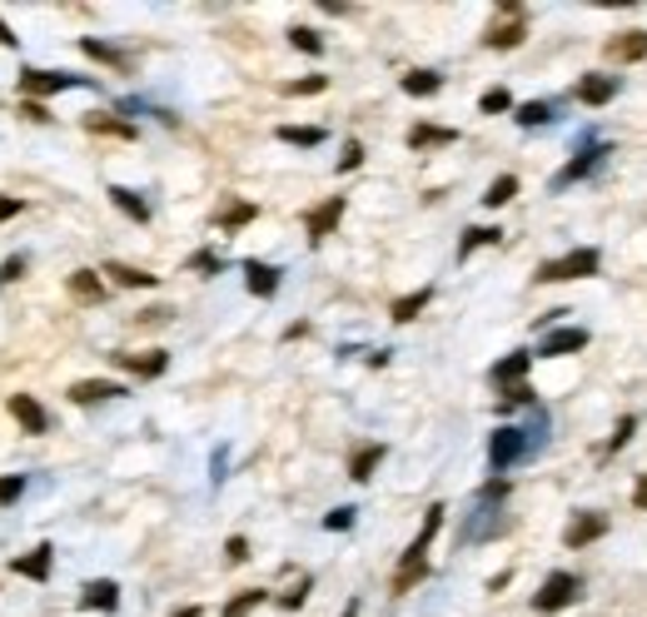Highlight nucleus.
Masks as SVG:
<instances>
[{
  "instance_id": "nucleus-30",
  "label": "nucleus",
  "mask_w": 647,
  "mask_h": 617,
  "mask_svg": "<svg viewBox=\"0 0 647 617\" xmlns=\"http://www.w3.org/2000/svg\"><path fill=\"white\" fill-rule=\"evenodd\" d=\"M85 130H90V135H120V140H135V125L110 120V115H85Z\"/></svg>"
},
{
  "instance_id": "nucleus-47",
  "label": "nucleus",
  "mask_w": 647,
  "mask_h": 617,
  "mask_svg": "<svg viewBox=\"0 0 647 617\" xmlns=\"http://www.w3.org/2000/svg\"><path fill=\"white\" fill-rule=\"evenodd\" d=\"M244 558H249V542H244V538H229V542H225V562H235V568H239Z\"/></svg>"
},
{
  "instance_id": "nucleus-48",
  "label": "nucleus",
  "mask_w": 647,
  "mask_h": 617,
  "mask_svg": "<svg viewBox=\"0 0 647 617\" xmlns=\"http://www.w3.org/2000/svg\"><path fill=\"white\" fill-rule=\"evenodd\" d=\"M20 209H26V199H16V195H0V225H6V219H16Z\"/></svg>"
},
{
  "instance_id": "nucleus-2",
  "label": "nucleus",
  "mask_w": 647,
  "mask_h": 617,
  "mask_svg": "<svg viewBox=\"0 0 647 617\" xmlns=\"http://www.w3.org/2000/svg\"><path fill=\"white\" fill-rule=\"evenodd\" d=\"M439 528H443V503H433L429 513H423L419 538L409 542L404 562H399V572H394V592H409L413 582H423V578H429V542H433V533H439Z\"/></svg>"
},
{
  "instance_id": "nucleus-5",
  "label": "nucleus",
  "mask_w": 647,
  "mask_h": 617,
  "mask_svg": "<svg viewBox=\"0 0 647 617\" xmlns=\"http://www.w3.org/2000/svg\"><path fill=\"white\" fill-rule=\"evenodd\" d=\"M582 274H598V249H568L563 259L538 264L533 280L538 284H568V280H582Z\"/></svg>"
},
{
  "instance_id": "nucleus-41",
  "label": "nucleus",
  "mask_w": 647,
  "mask_h": 617,
  "mask_svg": "<svg viewBox=\"0 0 647 617\" xmlns=\"http://www.w3.org/2000/svg\"><path fill=\"white\" fill-rule=\"evenodd\" d=\"M310 588H314V582H310V578H300L290 592H280V608H300V603L310 598Z\"/></svg>"
},
{
  "instance_id": "nucleus-14",
  "label": "nucleus",
  "mask_w": 647,
  "mask_h": 617,
  "mask_svg": "<svg viewBox=\"0 0 647 617\" xmlns=\"http://www.w3.org/2000/svg\"><path fill=\"white\" fill-rule=\"evenodd\" d=\"M120 369H130L135 379H160L165 374V364H169V354L165 349H150V354H110Z\"/></svg>"
},
{
  "instance_id": "nucleus-8",
  "label": "nucleus",
  "mask_w": 647,
  "mask_h": 617,
  "mask_svg": "<svg viewBox=\"0 0 647 617\" xmlns=\"http://www.w3.org/2000/svg\"><path fill=\"white\" fill-rule=\"evenodd\" d=\"M582 592V578H572V572H553V578L538 588V598H533V608L538 613H558V608H568L572 598Z\"/></svg>"
},
{
  "instance_id": "nucleus-40",
  "label": "nucleus",
  "mask_w": 647,
  "mask_h": 617,
  "mask_svg": "<svg viewBox=\"0 0 647 617\" xmlns=\"http://www.w3.org/2000/svg\"><path fill=\"white\" fill-rule=\"evenodd\" d=\"M20 493H26V478H16V473H10V478H0V508H10Z\"/></svg>"
},
{
  "instance_id": "nucleus-28",
  "label": "nucleus",
  "mask_w": 647,
  "mask_h": 617,
  "mask_svg": "<svg viewBox=\"0 0 647 617\" xmlns=\"http://www.w3.org/2000/svg\"><path fill=\"white\" fill-rule=\"evenodd\" d=\"M280 140L300 145V150H314V145H324V130L320 125H280Z\"/></svg>"
},
{
  "instance_id": "nucleus-4",
  "label": "nucleus",
  "mask_w": 647,
  "mask_h": 617,
  "mask_svg": "<svg viewBox=\"0 0 647 617\" xmlns=\"http://www.w3.org/2000/svg\"><path fill=\"white\" fill-rule=\"evenodd\" d=\"M533 439H528V429H498L493 439H488V463H493V473H508L518 459H533Z\"/></svg>"
},
{
  "instance_id": "nucleus-12",
  "label": "nucleus",
  "mask_w": 647,
  "mask_h": 617,
  "mask_svg": "<svg viewBox=\"0 0 647 617\" xmlns=\"http://www.w3.org/2000/svg\"><path fill=\"white\" fill-rule=\"evenodd\" d=\"M10 413H16V423L26 433H50V413L40 409L30 393H10Z\"/></svg>"
},
{
  "instance_id": "nucleus-21",
  "label": "nucleus",
  "mask_w": 647,
  "mask_h": 617,
  "mask_svg": "<svg viewBox=\"0 0 647 617\" xmlns=\"http://www.w3.org/2000/svg\"><path fill=\"white\" fill-rule=\"evenodd\" d=\"M572 95H578L582 105H608L612 95H618V76H582Z\"/></svg>"
},
{
  "instance_id": "nucleus-38",
  "label": "nucleus",
  "mask_w": 647,
  "mask_h": 617,
  "mask_svg": "<svg viewBox=\"0 0 647 617\" xmlns=\"http://www.w3.org/2000/svg\"><path fill=\"white\" fill-rule=\"evenodd\" d=\"M498 409H538V403H533V389H528V384H513V389H503V399H498Z\"/></svg>"
},
{
  "instance_id": "nucleus-52",
  "label": "nucleus",
  "mask_w": 647,
  "mask_h": 617,
  "mask_svg": "<svg viewBox=\"0 0 647 617\" xmlns=\"http://www.w3.org/2000/svg\"><path fill=\"white\" fill-rule=\"evenodd\" d=\"M169 617H199V608H195V603H185V608H175Z\"/></svg>"
},
{
  "instance_id": "nucleus-42",
  "label": "nucleus",
  "mask_w": 647,
  "mask_h": 617,
  "mask_svg": "<svg viewBox=\"0 0 647 617\" xmlns=\"http://www.w3.org/2000/svg\"><path fill=\"white\" fill-rule=\"evenodd\" d=\"M324 76H310V80H290V85H284V95H320L324 90Z\"/></svg>"
},
{
  "instance_id": "nucleus-29",
  "label": "nucleus",
  "mask_w": 647,
  "mask_h": 617,
  "mask_svg": "<svg viewBox=\"0 0 647 617\" xmlns=\"http://www.w3.org/2000/svg\"><path fill=\"white\" fill-rule=\"evenodd\" d=\"M518 125H523V130L553 125V100H528V105H518Z\"/></svg>"
},
{
  "instance_id": "nucleus-45",
  "label": "nucleus",
  "mask_w": 647,
  "mask_h": 617,
  "mask_svg": "<svg viewBox=\"0 0 647 617\" xmlns=\"http://www.w3.org/2000/svg\"><path fill=\"white\" fill-rule=\"evenodd\" d=\"M633 429H638V419H623V423H618V429H612V439H608V453H618V449H623V443H628V439H633Z\"/></svg>"
},
{
  "instance_id": "nucleus-11",
  "label": "nucleus",
  "mask_w": 647,
  "mask_h": 617,
  "mask_svg": "<svg viewBox=\"0 0 647 617\" xmlns=\"http://www.w3.org/2000/svg\"><path fill=\"white\" fill-rule=\"evenodd\" d=\"M50 562H56V548H50V542H40V548H30L26 558L10 562V572H16V578H30V582H46L50 578Z\"/></svg>"
},
{
  "instance_id": "nucleus-25",
  "label": "nucleus",
  "mask_w": 647,
  "mask_h": 617,
  "mask_svg": "<svg viewBox=\"0 0 647 617\" xmlns=\"http://www.w3.org/2000/svg\"><path fill=\"white\" fill-rule=\"evenodd\" d=\"M459 130H443V125H413L409 130V145L413 150H439V145H453Z\"/></svg>"
},
{
  "instance_id": "nucleus-13",
  "label": "nucleus",
  "mask_w": 647,
  "mask_h": 617,
  "mask_svg": "<svg viewBox=\"0 0 647 617\" xmlns=\"http://www.w3.org/2000/svg\"><path fill=\"white\" fill-rule=\"evenodd\" d=\"M80 608H85V613H115V608H120V588H115L110 578H95V582H85V592H80Z\"/></svg>"
},
{
  "instance_id": "nucleus-15",
  "label": "nucleus",
  "mask_w": 647,
  "mask_h": 617,
  "mask_svg": "<svg viewBox=\"0 0 647 617\" xmlns=\"http://www.w3.org/2000/svg\"><path fill=\"white\" fill-rule=\"evenodd\" d=\"M602 50H608V60H623V66L647 60V30H623V36H612Z\"/></svg>"
},
{
  "instance_id": "nucleus-24",
  "label": "nucleus",
  "mask_w": 647,
  "mask_h": 617,
  "mask_svg": "<svg viewBox=\"0 0 647 617\" xmlns=\"http://www.w3.org/2000/svg\"><path fill=\"white\" fill-rule=\"evenodd\" d=\"M80 50H85V56H90V60H100V66L120 70V76H125V70H130V56H125V50L105 46V40H95V36H85V40H80Z\"/></svg>"
},
{
  "instance_id": "nucleus-20",
  "label": "nucleus",
  "mask_w": 647,
  "mask_h": 617,
  "mask_svg": "<svg viewBox=\"0 0 647 617\" xmlns=\"http://www.w3.org/2000/svg\"><path fill=\"white\" fill-rule=\"evenodd\" d=\"M66 284H70V300L76 304H105V280L95 270H76Z\"/></svg>"
},
{
  "instance_id": "nucleus-32",
  "label": "nucleus",
  "mask_w": 647,
  "mask_h": 617,
  "mask_svg": "<svg viewBox=\"0 0 647 617\" xmlns=\"http://www.w3.org/2000/svg\"><path fill=\"white\" fill-rule=\"evenodd\" d=\"M443 90V76H433V70H409L404 76V95H439Z\"/></svg>"
},
{
  "instance_id": "nucleus-10",
  "label": "nucleus",
  "mask_w": 647,
  "mask_h": 617,
  "mask_svg": "<svg viewBox=\"0 0 647 617\" xmlns=\"http://www.w3.org/2000/svg\"><path fill=\"white\" fill-rule=\"evenodd\" d=\"M602 533H608V518H602V513H578L563 528V548H588V542H598Z\"/></svg>"
},
{
  "instance_id": "nucleus-34",
  "label": "nucleus",
  "mask_w": 647,
  "mask_h": 617,
  "mask_svg": "<svg viewBox=\"0 0 647 617\" xmlns=\"http://www.w3.org/2000/svg\"><path fill=\"white\" fill-rule=\"evenodd\" d=\"M518 195V175H498L493 185H488V195H483V205L488 209H498V205H508V199Z\"/></svg>"
},
{
  "instance_id": "nucleus-16",
  "label": "nucleus",
  "mask_w": 647,
  "mask_h": 617,
  "mask_svg": "<svg viewBox=\"0 0 647 617\" xmlns=\"http://www.w3.org/2000/svg\"><path fill=\"white\" fill-rule=\"evenodd\" d=\"M582 349H588V329H553V334H543V359L582 354Z\"/></svg>"
},
{
  "instance_id": "nucleus-23",
  "label": "nucleus",
  "mask_w": 647,
  "mask_h": 617,
  "mask_svg": "<svg viewBox=\"0 0 647 617\" xmlns=\"http://www.w3.org/2000/svg\"><path fill=\"white\" fill-rule=\"evenodd\" d=\"M100 274H110L120 290H155V274H145V270H135V264H120V259H110Z\"/></svg>"
},
{
  "instance_id": "nucleus-53",
  "label": "nucleus",
  "mask_w": 647,
  "mask_h": 617,
  "mask_svg": "<svg viewBox=\"0 0 647 617\" xmlns=\"http://www.w3.org/2000/svg\"><path fill=\"white\" fill-rule=\"evenodd\" d=\"M344 617H359V603H349V608H344Z\"/></svg>"
},
{
  "instance_id": "nucleus-17",
  "label": "nucleus",
  "mask_w": 647,
  "mask_h": 617,
  "mask_svg": "<svg viewBox=\"0 0 647 617\" xmlns=\"http://www.w3.org/2000/svg\"><path fill=\"white\" fill-rule=\"evenodd\" d=\"M244 284H249V294H259V300H274V294H280V270L264 259H249L244 264Z\"/></svg>"
},
{
  "instance_id": "nucleus-31",
  "label": "nucleus",
  "mask_w": 647,
  "mask_h": 617,
  "mask_svg": "<svg viewBox=\"0 0 647 617\" xmlns=\"http://www.w3.org/2000/svg\"><path fill=\"white\" fill-rule=\"evenodd\" d=\"M254 215H259V209H254V205H244V199H235V205H225V209H219V215H215V225H219V229H244Z\"/></svg>"
},
{
  "instance_id": "nucleus-3",
  "label": "nucleus",
  "mask_w": 647,
  "mask_h": 617,
  "mask_svg": "<svg viewBox=\"0 0 647 617\" xmlns=\"http://www.w3.org/2000/svg\"><path fill=\"white\" fill-rule=\"evenodd\" d=\"M523 36H528V16H523L518 0H508V6H498L493 26L483 30V46L488 50H513V46H523Z\"/></svg>"
},
{
  "instance_id": "nucleus-35",
  "label": "nucleus",
  "mask_w": 647,
  "mask_h": 617,
  "mask_svg": "<svg viewBox=\"0 0 647 617\" xmlns=\"http://www.w3.org/2000/svg\"><path fill=\"white\" fill-rule=\"evenodd\" d=\"M264 598H269V592H264V588H249V592H239V598H229V603H225V613H219V617H249V613L259 608Z\"/></svg>"
},
{
  "instance_id": "nucleus-27",
  "label": "nucleus",
  "mask_w": 647,
  "mask_h": 617,
  "mask_svg": "<svg viewBox=\"0 0 647 617\" xmlns=\"http://www.w3.org/2000/svg\"><path fill=\"white\" fill-rule=\"evenodd\" d=\"M429 300H433V290H413V294H404V300H394V324H409V319H419L423 308H429Z\"/></svg>"
},
{
  "instance_id": "nucleus-7",
  "label": "nucleus",
  "mask_w": 647,
  "mask_h": 617,
  "mask_svg": "<svg viewBox=\"0 0 647 617\" xmlns=\"http://www.w3.org/2000/svg\"><path fill=\"white\" fill-rule=\"evenodd\" d=\"M80 76H66V70H20V95L26 100H40V95H60V90H80Z\"/></svg>"
},
{
  "instance_id": "nucleus-1",
  "label": "nucleus",
  "mask_w": 647,
  "mask_h": 617,
  "mask_svg": "<svg viewBox=\"0 0 647 617\" xmlns=\"http://www.w3.org/2000/svg\"><path fill=\"white\" fill-rule=\"evenodd\" d=\"M503 503H508V478H488V483L479 488V498H473V508L463 513L459 542H493L508 528Z\"/></svg>"
},
{
  "instance_id": "nucleus-6",
  "label": "nucleus",
  "mask_w": 647,
  "mask_h": 617,
  "mask_svg": "<svg viewBox=\"0 0 647 617\" xmlns=\"http://www.w3.org/2000/svg\"><path fill=\"white\" fill-rule=\"evenodd\" d=\"M602 155H612V145H608V140H582V145H578V155H572L568 165L553 175V189H568V185H578V179H588L592 169L602 165Z\"/></svg>"
},
{
  "instance_id": "nucleus-19",
  "label": "nucleus",
  "mask_w": 647,
  "mask_h": 617,
  "mask_svg": "<svg viewBox=\"0 0 647 617\" xmlns=\"http://www.w3.org/2000/svg\"><path fill=\"white\" fill-rule=\"evenodd\" d=\"M379 463H384V443H359V449L349 453V478H354V483H369Z\"/></svg>"
},
{
  "instance_id": "nucleus-49",
  "label": "nucleus",
  "mask_w": 647,
  "mask_h": 617,
  "mask_svg": "<svg viewBox=\"0 0 647 617\" xmlns=\"http://www.w3.org/2000/svg\"><path fill=\"white\" fill-rule=\"evenodd\" d=\"M20 115H26V120H36V125H46V120H50V110H46L40 100H26V105H20Z\"/></svg>"
},
{
  "instance_id": "nucleus-36",
  "label": "nucleus",
  "mask_w": 647,
  "mask_h": 617,
  "mask_svg": "<svg viewBox=\"0 0 647 617\" xmlns=\"http://www.w3.org/2000/svg\"><path fill=\"white\" fill-rule=\"evenodd\" d=\"M290 46H294V50H304V56H324L320 30H310V26H294V30H290Z\"/></svg>"
},
{
  "instance_id": "nucleus-37",
  "label": "nucleus",
  "mask_w": 647,
  "mask_h": 617,
  "mask_svg": "<svg viewBox=\"0 0 647 617\" xmlns=\"http://www.w3.org/2000/svg\"><path fill=\"white\" fill-rule=\"evenodd\" d=\"M479 110H483V115H503V110H513V95H508L503 85H493V90H483Z\"/></svg>"
},
{
  "instance_id": "nucleus-39",
  "label": "nucleus",
  "mask_w": 647,
  "mask_h": 617,
  "mask_svg": "<svg viewBox=\"0 0 647 617\" xmlns=\"http://www.w3.org/2000/svg\"><path fill=\"white\" fill-rule=\"evenodd\" d=\"M189 270H199V274H219V270H225V259H219L215 249H199L195 259H189Z\"/></svg>"
},
{
  "instance_id": "nucleus-33",
  "label": "nucleus",
  "mask_w": 647,
  "mask_h": 617,
  "mask_svg": "<svg viewBox=\"0 0 647 617\" xmlns=\"http://www.w3.org/2000/svg\"><path fill=\"white\" fill-rule=\"evenodd\" d=\"M503 239V229H488V225H479V229H463V244H459V259H469L473 249H483V244H498Z\"/></svg>"
},
{
  "instance_id": "nucleus-18",
  "label": "nucleus",
  "mask_w": 647,
  "mask_h": 617,
  "mask_svg": "<svg viewBox=\"0 0 647 617\" xmlns=\"http://www.w3.org/2000/svg\"><path fill=\"white\" fill-rule=\"evenodd\" d=\"M120 384H110V379H80V384H70V403H80V409H90V403H105V399H120Z\"/></svg>"
},
{
  "instance_id": "nucleus-9",
  "label": "nucleus",
  "mask_w": 647,
  "mask_h": 617,
  "mask_svg": "<svg viewBox=\"0 0 647 617\" xmlns=\"http://www.w3.org/2000/svg\"><path fill=\"white\" fill-rule=\"evenodd\" d=\"M339 219H344V195H334V199H324V205H314L310 215H304V229H310V239L320 244V239H329V234H334Z\"/></svg>"
},
{
  "instance_id": "nucleus-50",
  "label": "nucleus",
  "mask_w": 647,
  "mask_h": 617,
  "mask_svg": "<svg viewBox=\"0 0 647 617\" xmlns=\"http://www.w3.org/2000/svg\"><path fill=\"white\" fill-rule=\"evenodd\" d=\"M0 46H16V30H10L6 20H0Z\"/></svg>"
},
{
  "instance_id": "nucleus-22",
  "label": "nucleus",
  "mask_w": 647,
  "mask_h": 617,
  "mask_svg": "<svg viewBox=\"0 0 647 617\" xmlns=\"http://www.w3.org/2000/svg\"><path fill=\"white\" fill-rule=\"evenodd\" d=\"M105 195H110V205L120 209V215H130L135 225H150V205H145V199L135 195V189H125V185H110V189H105Z\"/></svg>"
},
{
  "instance_id": "nucleus-26",
  "label": "nucleus",
  "mask_w": 647,
  "mask_h": 617,
  "mask_svg": "<svg viewBox=\"0 0 647 617\" xmlns=\"http://www.w3.org/2000/svg\"><path fill=\"white\" fill-rule=\"evenodd\" d=\"M528 364H533V359H528V354H508L503 364H493V374H488V379H493L498 389H513V384H523Z\"/></svg>"
},
{
  "instance_id": "nucleus-51",
  "label": "nucleus",
  "mask_w": 647,
  "mask_h": 617,
  "mask_svg": "<svg viewBox=\"0 0 647 617\" xmlns=\"http://www.w3.org/2000/svg\"><path fill=\"white\" fill-rule=\"evenodd\" d=\"M633 503H638V508H647V478L638 483V493H633Z\"/></svg>"
},
{
  "instance_id": "nucleus-43",
  "label": "nucleus",
  "mask_w": 647,
  "mask_h": 617,
  "mask_svg": "<svg viewBox=\"0 0 647 617\" xmlns=\"http://www.w3.org/2000/svg\"><path fill=\"white\" fill-rule=\"evenodd\" d=\"M329 533H344V528H354V508H334V513L324 518Z\"/></svg>"
},
{
  "instance_id": "nucleus-46",
  "label": "nucleus",
  "mask_w": 647,
  "mask_h": 617,
  "mask_svg": "<svg viewBox=\"0 0 647 617\" xmlns=\"http://www.w3.org/2000/svg\"><path fill=\"white\" fill-rule=\"evenodd\" d=\"M26 274V254H10L6 264H0V284H10V280H20Z\"/></svg>"
},
{
  "instance_id": "nucleus-44",
  "label": "nucleus",
  "mask_w": 647,
  "mask_h": 617,
  "mask_svg": "<svg viewBox=\"0 0 647 617\" xmlns=\"http://www.w3.org/2000/svg\"><path fill=\"white\" fill-rule=\"evenodd\" d=\"M364 165V145L359 140H344V155H339V169H359Z\"/></svg>"
}]
</instances>
